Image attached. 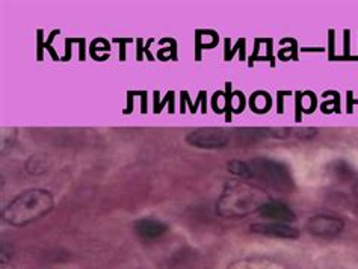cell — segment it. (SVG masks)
<instances>
[{
  "instance_id": "12",
  "label": "cell",
  "mask_w": 358,
  "mask_h": 269,
  "mask_svg": "<svg viewBox=\"0 0 358 269\" xmlns=\"http://www.w3.org/2000/svg\"><path fill=\"white\" fill-rule=\"evenodd\" d=\"M354 192H355V196L358 197V183H357V187H355V189H354Z\"/></svg>"
},
{
  "instance_id": "10",
  "label": "cell",
  "mask_w": 358,
  "mask_h": 269,
  "mask_svg": "<svg viewBox=\"0 0 358 269\" xmlns=\"http://www.w3.org/2000/svg\"><path fill=\"white\" fill-rule=\"evenodd\" d=\"M227 168L230 170V173L236 174L238 177H245V179H250V166L248 162H242V161H231Z\"/></svg>"
},
{
  "instance_id": "7",
  "label": "cell",
  "mask_w": 358,
  "mask_h": 269,
  "mask_svg": "<svg viewBox=\"0 0 358 269\" xmlns=\"http://www.w3.org/2000/svg\"><path fill=\"white\" fill-rule=\"evenodd\" d=\"M259 213L263 218L281 221V222H290V221L295 219V213L281 203L268 201L259 209Z\"/></svg>"
},
{
  "instance_id": "4",
  "label": "cell",
  "mask_w": 358,
  "mask_h": 269,
  "mask_svg": "<svg viewBox=\"0 0 358 269\" xmlns=\"http://www.w3.org/2000/svg\"><path fill=\"white\" fill-rule=\"evenodd\" d=\"M186 143L196 148H221L229 144V136L221 129H199L186 136Z\"/></svg>"
},
{
  "instance_id": "5",
  "label": "cell",
  "mask_w": 358,
  "mask_h": 269,
  "mask_svg": "<svg viewBox=\"0 0 358 269\" xmlns=\"http://www.w3.org/2000/svg\"><path fill=\"white\" fill-rule=\"evenodd\" d=\"M343 221L328 217V215H317L313 217L308 221L307 228L312 235L315 236H322V238H333L337 236L343 230Z\"/></svg>"
},
{
  "instance_id": "8",
  "label": "cell",
  "mask_w": 358,
  "mask_h": 269,
  "mask_svg": "<svg viewBox=\"0 0 358 269\" xmlns=\"http://www.w3.org/2000/svg\"><path fill=\"white\" fill-rule=\"evenodd\" d=\"M135 230L141 238L156 239V238H160L165 233L166 226L164 224L162 221L155 219V218H143V219L136 221Z\"/></svg>"
},
{
  "instance_id": "3",
  "label": "cell",
  "mask_w": 358,
  "mask_h": 269,
  "mask_svg": "<svg viewBox=\"0 0 358 269\" xmlns=\"http://www.w3.org/2000/svg\"><path fill=\"white\" fill-rule=\"evenodd\" d=\"M250 177H259L277 188H286L290 184L287 168L282 163L271 159H254L248 162Z\"/></svg>"
},
{
  "instance_id": "6",
  "label": "cell",
  "mask_w": 358,
  "mask_h": 269,
  "mask_svg": "<svg viewBox=\"0 0 358 269\" xmlns=\"http://www.w3.org/2000/svg\"><path fill=\"white\" fill-rule=\"evenodd\" d=\"M251 231L265 236L287 239H296L299 236V231L294 227L287 226L286 222H263V224H254L251 226Z\"/></svg>"
},
{
  "instance_id": "11",
  "label": "cell",
  "mask_w": 358,
  "mask_h": 269,
  "mask_svg": "<svg viewBox=\"0 0 358 269\" xmlns=\"http://www.w3.org/2000/svg\"><path fill=\"white\" fill-rule=\"evenodd\" d=\"M313 133H316L315 129H301V131L296 132V136H299V138H310V135H313Z\"/></svg>"
},
{
  "instance_id": "2",
  "label": "cell",
  "mask_w": 358,
  "mask_h": 269,
  "mask_svg": "<svg viewBox=\"0 0 358 269\" xmlns=\"http://www.w3.org/2000/svg\"><path fill=\"white\" fill-rule=\"evenodd\" d=\"M265 201V194L254 187L234 184L222 194L218 203V213L227 218H241L260 209Z\"/></svg>"
},
{
  "instance_id": "1",
  "label": "cell",
  "mask_w": 358,
  "mask_h": 269,
  "mask_svg": "<svg viewBox=\"0 0 358 269\" xmlns=\"http://www.w3.org/2000/svg\"><path fill=\"white\" fill-rule=\"evenodd\" d=\"M55 206L53 196L44 189H29L17 196L3 210L5 222L15 227L43 218Z\"/></svg>"
},
{
  "instance_id": "9",
  "label": "cell",
  "mask_w": 358,
  "mask_h": 269,
  "mask_svg": "<svg viewBox=\"0 0 358 269\" xmlns=\"http://www.w3.org/2000/svg\"><path fill=\"white\" fill-rule=\"evenodd\" d=\"M49 166H50L49 157L44 156V154H36V156L31 157L29 161H27L26 170L29 171V174L38 175V174H43L44 171L49 170Z\"/></svg>"
}]
</instances>
